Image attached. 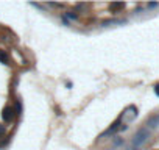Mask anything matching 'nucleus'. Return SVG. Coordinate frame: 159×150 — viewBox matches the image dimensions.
<instances>
[{
	"label": "nucleus",
	"mask_w": 159,
	"mask_h": 150,
	"mask_svg": "<svg viewBox=\"0 0 159 150\" xmlns=\"http://www.w3.org/2000/svg\"><path fill=\"white\" fill-rule=\"evenodd\" d=\"M148 136H150V133H148V130H147V128L139 130L137 133H136L134 139H133V144H134V145H140V144H144L145 141H147Z\"/></svg>",
	"instance_id": "nucleus-1"
},
{
	"label": "nucleus",
	"mask_w": 159,
	"mask_h": 150,
	"mask_svg": "<svg viewBox=\"0 0 159 150\" xmlns=\"http://www.w3.org/2000/svg\"><path fill=\"white\" fill-rule=\"evenodd\" d=\"M2 117H3V120L5 122H11L13 117H14V110H13L11 106H6L5 110H3V113H2Z\"/></svg>",
	"instance_id": "nucleus-2"
},
{
	"label": "nucleus",
	"mask_w": 159,
	"mask_h": 150,
	"mask_svg": "<svg viewBox=\"0 0 159 150\" xmlns=\"http://www.w3.org/2000/svg\"><path fill=\"white\" fill-rule=\"evenodd\" d=\"M0 61L5 63V64H8V63H10V58H8V55H6L5 52H2V50H0Z\"/></svg>",
	"instance_id": "nucleus-3"
},
{
	"label": "nucleus",
	"mask_w": 159,
	"mask_h": 150,
	"mask_svg": "<svg viewBox=\"0 0 159 150\" xmlns=\"http://www.w3.org/2000/svg\"><path fill=\"white\" fill-rule=\"evenodd\" d=\"M125 8V3H111V10H122Z\"/></svg>",
	"instance_id": "nucleus-4"
},
{
	"label": "nucleus",
	"mask_w": 159,
	"mask_h": 150,
	"mask_svg": "<svg viewBox=\"0 0 159 150\" xmlns=\"http://www.w3.org/2000/svg\"><path fill=\"white\" fill-rule=\"evenodd\" d=\"M148 124H150V127H156V124H159V116L154 117V119H151V120L148 122Z\"/></svg>",
	"instance_id": "nucleus-5"
},
{
	"label": "nucleus",
	"mask_w": 159,
	"mask_h": 150,
	"mask_svg": "<svg viewBox=\"0 0 159 150\" xmlns=\"http://www.w3.org/2000/svg\"><path fill=\"white\" fill-rule=\"evenodd\" d=\"M5 131H6L5 125H0V136H3V135H5Z\"/></svg>",
	"instance_id": "nucleus-6"
},
{
	"label": "nucleus",
	"mask_w": 159,
	"mask_h": 150,
	"mask_svg": "<svg viewBox=\"0 0 159 150\" xmlns=\"http://www.w3.org/2000/svg\"><path fill=\"white\" fill-rule=\"evenodd\" d=\"M154 92H156V95L159 97V83H158L156 86H154Z\"/></svg>",
	"instance_id": "nucleus-7"
},
{
	"label": "nucleus",
	"mask_w": 159,
	"mask_h": 150,
	"mask_svg": "<svg viewBox=\"0 0 159 150\" xmlns=\"http://www.w3.org/2000/svg\"><path fill=\"white\" fill-rule=\"evenodd\" d=\"M16 111H17V114L20 113V103H17V105H16Z\"/></svg>",
	"instance_id": "nucleus-8"
}]
</instances>
